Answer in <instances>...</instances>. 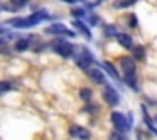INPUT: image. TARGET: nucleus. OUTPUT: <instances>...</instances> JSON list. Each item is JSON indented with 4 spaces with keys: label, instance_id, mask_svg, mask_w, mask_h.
<instances>
[{
    "label": "nucleus",
    "instance_id": "1",
    "mask_svg": "<svg viewBox=\"0 0 157 140\" xmlns=\"http://www.w3.org/2000/svg\"><path fill=\"white\" fill-rule=\"evenodd\" d=\"M44 19H49V14L44 10H39V12H36V14L29 15V17H25V19H12L10 24L17 29H27V27H32V25L39 24V22L44 21Z\"/></svg>",
    "mask_w": 157,
    "mask_h": 140
},
{
    "label": "nucleus",
    "instance_id": "2",
    "mask_svg": "<svg viewBox=\"0 0 157 140\" xmlns=\"http://www.w3.org/2000/svg\"><path fill=\"white\" fill-rule=\"evenodd\" d=\"M52 49H54V52H58L59 56H63V58H69V56L75 52V46H71L66 41H61V39L52 42Z\"/></svg>",
    "mask_w": 157,
    "mask_h": 140
},
{
    "label": "nucleus",
    "instance_id": "3",
    "mask_svg": "<svg viewBox=\"0 0 157 140\" xmlns=\"http://www.w3.org/2000/svg\"><path fill=\"white\" fill-rule=\"evenodd\" d=\"M93 62H95V59H93V56L86 51V47L79 49V54L76 56V64H78L79 68H83V69H88Z\"/></svg>",
    "mask_w": 157,
    "mask_h": 140
},
{
    "label": "nucleus",
    "instance_id": "4",
    "mask_svg": "<svg viewBox=\"0 0 157 140\" xmlns=\"http://www.w3.org/2000/svg\"><path fill=\"white\" fill-rule=\"evenodd\" d=\"M112 122H113V125L117 127V130H120V132H127L128 127H130V122L125 118V115H122V113H118V112L112 113Z\"/></svg>",
    "mask_w": 157,
    "mask_h": 140
},
{
    "label": "nucleus",
    "instance_id": "5",
    "mask_svg": "<svg viewBox=\"0 0 157 140\" xmlns=\"http://www.w3.org/2000/svg\"><path fill=\"white\" fill-rule=\"evenodd\" d=\"M46 34H64V36L73 37L75 32L69 31V29L66 27V25H63V24H52V25H49V27H46Z\"/></svg>",
    "mask_w": 157,
    "mask_h": 140
},
{
    "label": "nucleus",
    "instance_id": "6",
    "mask_svg": "<svg viewBox=\"0 0 157 140\" xmlns=\"http://www.w3.org/2000/svg\"><path fill=\"white\" fill-rule=\"evenodd\" d=\"M103 98H105V101L108 103V105H118V101H120L118 95H117V91L112 86H106V88L103 89Z\"/></svg>",
    "mask_w": 157,
    "mask_h": 140
},
{
    "label": "nucleus",
    "instance_id": "7",
    "mask_svg": "<svg viewBox=\"0 0 157 140\" xmlns=\"http://www.w3.org/2000/svg\"><path fill=\"white\" fill-rule=\"evenodd\" d=\"M71 135L75 137V138H79V140H88L90 138V132L86 128H83V127H71Z\"/></svg>",
    "mask_w": 157,
    "mask_h": 140
},
{
    "label": "nucleus",
    "instance_id": "8",
    "mask_svg": "<svg viewBox=\"0 0 157 140\" xmlns=\"http://www.w3.org/2000/svg\"><path fill=\"white\" fill-rule=\"evenodd\" d=\"M120 66H122V69H123L125 74L135 73V62H133V59H130V58H122L120 59Z\"/></svg>",
    "mask_w": 157,
    "mask_h": 140
},
{
    "label": "nucleus",
    "instance_id": "9",
    "mask_svg": "<svg viewBox=\"0 0 157 140\" xmlns=\"http://www.w3.org/2000/svg\"><path fill=\"white\" fill-rule=\"evenodd\" d=\"M73 25H75V29H78L79 32H83L86 39H91V32H90V29L86 27L81 21H75V22H73Z\"/></svg>",
    "mask_w": 157,
    "mask_h": 140
},
{
    "label": "nucleus",
    "instance_id": "10",
    "mask_svg": "<svg viewBox=\"0 0 157 140\" xmlns=\"http://www.w3.org/2000/svg\"><path fill=\"white\" fill-rule=\"evenodd\" d=\"M90 78L95 83H103L105 81V74H103L100 69H90Z\"/></svg>",
    "mask_w": 157,
    "mask_h": 140
},
{
    "label": "nucleus",
    "instance_id": "11",
    "mask_svg": "<svg viewBox=\"0 0 157 140\" xmlns=\"http://www.w3.org/2000/svg\"><path fill=\"white\" fill-rule=\"evenodd\" d=\"M117 39H118V42L123 47H130V46H132V37L127 36V34H117Z\"/></svg>",
    "mask_w": 157,
    "mask_h": 140
},
{
    "label": "nucleus",
    "instance_id": "12",
    "mask_svg": "<svg viewBox=\"0 0 157 140\" xmlns=\"http://www.w3.org/2000/svg\"><path fill=\"white\" fill-rule=\"evenodd\" d=\"M137 0H115V4H113V7L115 9H123V7H128V5L135 4Z\"/></svg>",
    "mask_w": 157,
    "mask_h": 140
},
{
    "label": "nucleus",
    "instance_id": "13",
    "mask_svg": "<svg viewBox=\"0 0 157 140\" xmlns=\"http://www.w3.org/2000/svg\"><path fill=\"white\" fill-rule=\"evenodd\" d=\"M142 112H144V122H145V123H147V127H149V128H150V130H152V132H154V133H157V128H155V127H154V123H152V122H150V118H149V115H147V110H145V108H144V106H142Z\"/></svg>",
    "mask_w": 157,
    "mask_h": 140
},
{
    "label": "nucleus",
    "instance_id": "14",
    "mask_svg": "<svg viewBox=\"0 0 157 140\" xmlns=\"http://www.w3.org/2000/svg\"><path fill=\"white\" fill-rule=\"evenodd\" d=\"M103 68L106 69V71L110 73V76H112V78H115V79H118L120 76H118V73L115 71V68H113L112 64H110V62H103Z\"/></svg>",
    "mask_w": 157,
    "mask_h": 140
},
{
    "label": "nucleus",
    "instance_id": "15",
    "mask_svg": "<svg viewBox=\"0 0 157 140\" xmlns=\"http://www.w3.org/2000/svg\"><path fill=\"white\" fill-rule=\"evenodd\" d=\"M27 47H29V39H21V41H17V44H15V49H17V51H25Z\"/></svg>",
    "mask_w": 157,
    "mask_h": 140
},
{
    "label": "nucleus",
    "instance_id": "16",
    "mask_svg": "<svg viewBox=\"0 0 157 140\" xmlns=\"http://www.w3.org/2000/svg\"><path fill=\"white\" fill-rule=\"evenodd\" d=\"M110 140H127V137L123 135V132L117 130V132H112V133H110Z\"/></svg>",
    "mask_w": 157,
    "mask_h": 140
},
{
    "label": "nucleus",
    "instance_id": "17",
    "mask_svg": "<svg viewBox=\"0 0 157 140\" xmlns=\"http://www.w3.org/2000/svg\"><path fill=\"white\" fill-rule=\"evenodd\" d=\"M10 83L9 81H0V95H2V93H7V91H10Z\"/></svg>",
    "mask_w": 157,
    "mask_h": 140
},
{
    "label": "nucleus",
    "instance_id": "18",
    "mask_svg": "<svg viewBox=\"0 0 157 140\" xmlns=\"http://www.w3.org/2000/svg\"><path fill=\"white\" fill-rule=\"evenodd\" d=\"M91 89H88V88H81V91H79V96H81L83 100H90L91 98Z\"/></svg>",
    "mask_w": 157,
    "mask_h": 140
},
{
    "label": "nucleus",
    "instance_id": "19",
    "mask_svg": "<svg viewBox=\"0 0 157 140\" xmlns=\"http://www.w3.org/2000/svg\"><path fill=\"white\" fill-rule=\"evenodd\" d=\"M105 34L108 36V37H113V36H117V29L110 27V25H105Z\"/></svg>",
    "mask_w": 157,
    "mask_h": 140
},
{
    "label": "nucleus",
    "instance_id": "20",
    "mask_svg": "<svg viewBox=\"0 0 157 140\" xmlns=\"http://www.w3.org/2000/svg\"><path fill=\"white\" fill-rule=\"evenodd\" d=\"M135 58L142 59L144 58V47H135Z\"/></svg>",
    "mask_w": 157,
    "mask_h": 140
},
{
    "label": "nucleus",
    "instance_id": "21",
    "mask_svg": "<svg viewBox=\"0 0 157 140\" xmlns=\"http://www.w3.org/2000/svg\"><path fill=\"white\" fill-rule=\"evenodd\" d=\"M71 14L75 15V17H81V15L85 14V12H83L81 9H73V10H71Z\"/></svg>",
    "mask_w": 157,
    "mask_h": 140
},
{
    "label": "nucleus",
    "instance_id": "22",
    "mask_svg": "<svg viewBox=\"0 0 157 140\" xmlns=\"http://www.w3.org/2000/svg\"><path fill=\"white\" fill-rule=\"evenodd\" d=\"M128 25H130V27H135V25H137V17H135V15H132V17L128 19Z\"/></svg>",
    "mask_w": 157,
    "mask_h": 140
},
{
    "label": "nucleus",
    "instance_id": "23",
    "mask_svg": "<svg viewBox=\"0 0 157 140\" xmlns=\"http://www.w3.org/2000/svg\"><path fill=\"white\" fill-rule=\"evenodd\" d=\"M5 32H7V31H5V27H0V36L5 34Z\"/></svg>",
    "mask_w": 157,
    "mask_h": 140
},
{
    "label": "nucleus",
    "instance_id": "24",
    "mask_svg": "<svg viewBox=\"0 0 157 140\" xmlns=\"http://www.w3.org/2000/svg\"><path fill=\"white\" fill-rule=\"evenodd\" d=\"M155 120H157V116H155Z\"/></svg>",
    "mask_w": 157,
    "mask_h": 140
}]
</instances>
